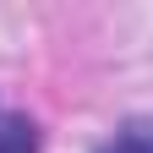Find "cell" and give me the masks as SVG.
Masks as SVG:
<instances>
[{
    "label": "cell",
    "mask_w": 153,
    "mask_h": 153,
    "mask_svg": "<svg viewBox=\"0 0 153 153\" xmlns=\"http://www.w3.org/2000/svg\"><path fill=\"white\" fill-rule=\"evenodd\" d=\"M0 153H38V126L27 115H0Z\"/></svg>",
    "instance_id": "6da1fadb"
},
{
    "label": "cell",
    "mask_w": 153,
    "mask_h": 153,
    "mask_svg": "<svg viewBox=\"0 0 153 153\" xmlns=\"http://www.w3.org/2000/svg\"><path fill=\"white\" fill-rule=\"evenodd\" d=\"M99 153H153V126H126V131H115Z\"/></svg>",
    "instance_id": "7a4b0ae2"
}]
</instances>
